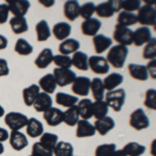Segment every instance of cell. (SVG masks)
Instances as JSON below:
<instances>
[{"mask_svg": "<svg viewBox=\"0 0 156 156\" xmlns=\"http://www.w3.org/2000/svg\"><path fill=\"white\" fill-rule=\"evenodd\" d=\"M128 48L122 45H115L110 47L107 53L106 60L115 69H122L124 67L125 60L128 56Z\"/></svg>", "mask_w": 156, "mask_h": 156, "instance_id": "1", "label": "cell"}, {"mask_svg": "<svg viewBox=\"0 0 156 156\" xmlns=\"http://www.w3.org/2000/svg\"><path fill=\"white\" fill-rule=\"evenodd\" d=\"M125 99H126V93H125L124 89L110 90L105 96V102H106L107 106L114 109L115 112H121L125 103Z\"/></svg>", "mask_w": 156, "mask_h": 156, "instance_id": "2", "label": "cell"}, {"mask_svg": "<svg viewBox=\"0 0 156 156\" xmlns=\"http://www.w3.org/2000/svg\"><path fill=\"white\" fill-rule=\"evenodd\" d=\"M27 122H28V118L24 114L17 112H9L4 118V123L12 131H19L20 129L26 126Z\"/></svg>", "mask_w": 156, "mask_h": 156, "instance_id": "3", "label": "cell"}, {"mask_svg": "<svg viewBox=\"0 0 156 156\" xmlns=\"http://www.w3.org/2000/svg\"><path fill=\"white\" fill-rule=\"evenodd\" d=\"M137 22H140L143 26H155L156 23V11L152 5L145 4L140 6L137 11Z\"/></svg>", "mask_w": 156, "mask_h": 156, "instance_id": "4", "label": "cell"}, {"mask_svg": "<svg viewBox=\"0 0 156 156\" xmlns=\"http://www.w3.org/2000/svg\"><path fill=\"white\" fill-rule=\"evenodd\" d=\"M129 125L133 129L140 131V130L147 129L150 126V121L148 115H146L144 109L137 108L134 112H131L129 117Z\"/></svg>", "mask_w": 156, "mask_h": 156, "instance_id": "5", "label": "cell"}, {"mask_svg": "<svg viewBox=\"0 0 156 156\" xmlns=\"http://www.w3.org/2000/svg\"><path fill=\"white\" fill-rule=\"evenodd\" d=\"M114 40L118 45H122V46H129L133 43V31L129 27H125L122 25L117 24L114 30Z\"/></svg>", "mask_w": 156, "mask_h": 156, "instance_id": "6", "label": "cell"}, {"mask_svg": "<svg viewBox=\"0 0 156 156\" xmlns=\"http://www.w3.org/2000/svg\"><path fill=\"white\" fill-rule=\"evenodd\" d=\"M89 68L93 73L98 75H104L109 72V64L105 57L100 55H93L89 57Z\"/></svg>", "mask_w": 156, "mask_h": 156, "instance_id": "7", "label": "cell"}, {"mask_svg": "<svg viewBox=\"0 0 156 156\" xmlns=\"http://www.w3.org/2000/svg\"><path fill=\"white\" fill-rule=\"evenodd\" d=\"M53 76L56 82V85L64 87L68 84L73 83V81L76 78V74L70 69H59L55 68L53 70Z\"/></svg>", "mask_w": 156, "mask_h": 156, "instance_id": "8", "label": "cell"}, {"mask_svg": "<svg viewBox=\"0 0 156 156\" xmlns=\"http://www.w3.org/2000/svg\"><path fill=\"white\" fill-rule=\"evenodd\" d=\"M119 1H105L96 5L95 12L101 18H110L115 15V12L120 11Z\"/></svg>", "mask_w": 156, "mask_h": 156, "instance_id": "9", "label": "cell"}, {"mask_svg": "<svg viewBox=\"0 0 156 156\" xmlns=\"http://www.w3.org/2000/svg\"><path fill=\"white\" fill-rule=\"evenodd\" d=\"M90 89V79L85 76L76 77L72 83V92L77 96L87 97Z\"/></svg>", "mask_w": 156, "mask_h": 156, "instance_id": "10", "label": "cell"}, {"mask_svg": "<svg viewBox=\"0 0 156 156\" xmlns=\"http://www.w3.org/2000/svg\"><path fill=\"white\" fill-rule=\"evenodd\" d=\"M6 4L15 17H24L30 7V2L27 0H7Z\"/></svg>", "mask_w": 156, "mask_h": 156, "instance_id": "11", "label": "cell"}, {"mask_svg": "<svg viewBox=\"0 0 156 156\" xmlns=\"http://www.w3.org/2000/svg\"><path fill=\"white\" fill-rule=\"evenodd\" d=\"M43 118L49 126H58L59 124L64 122V112H62L56 107H51L47 112H43Z\"/></svg>", "mask_w": 156, "mask_h": 156, "instance_id": "12", "label": "cell"}, {"mask_svg": "<svg viewBox=\"0 0 156 156\" xmlns=\"http://www.w3.org/2000/svg\"><path fill=\"white\" fill-rule=\"evenodd\" d=\"M102 24L101 21L97 18H90L84 20L81 24V31L84 36L87 37H95L98 34V31L101 28Z\"/></svg>", "mask_w": 156, "mask_h": 156, "instance_id": "13", "label": "cell"}, {"mask_svg": "<svg viewBox=\"0 0 156 156\" xmlns=\"http://www.w3.org/2000/svg\"><path fill=\"white\" fill-rule=\"evenodd\" d=\"M152 39V32L149 27H138L133 31V43L136 47H140L143 45H146L150 40Z\"/></svg>", "mask_w": 156, "mask_h": 156, "instance_id": "14", "label": "cell"}, {"mask_svg": "<svg viewBox=\"0 0 156 156\" xmlns=\"http://www.w3.org/2000/svg\"><path fill=\"white\" fill-rule=\"evenodd\" d=\"M9 145L15 151H22L28 146L26 135L20 131H12L9 134Z\"/></svg>", "mask_w": 156, "mask_h": 156, "instance_id": "15", "label": "cell"}, {"mask_svg": "<svg viewBox=\"0 0 156 156\" xmlns=\"http://www.w3.org/2000/svg\"><path fill=\"white\" fill-rule=\"evenodd\" d=\"M52 98L49 94H46V93H40L37 95L36 101L34 103V110L37 112H45L49 109V108L52 107Z\"/></svg>", "mask_w": 156, "mask_h": 156, "instance_id": "16", "label": "cell"}, {"mask_svg": "<svg viewBox=\"0 0 156 156\" xmlns=\"http://www.w3.org/2000/svg\"><path fill=\"white\" fill-rule=\"evenodd\" d=\"M93 45L96 53L101 54L112 47V40L104 34H96L95 37H93Z\"/></svg>", "mask_w": 156, "mask_h": 156, "instance_id": "17", "label": "cell"}, {"mask_svg": "<svg viewBox=\"0 0 156 156\" xmlns=\"http://www.w3.org/2000/svg\"><path fill=\"white\" fill-rule=\"evenodd\" d=\"M76 125H77L76 137H79V138L90 137L96 134V129H95L94 125L90 124L89 121L79 120Z\"/></svg>", "mask_w": 156, "mask_h": 156, "instance_id": "18", "label": "cell"}, {"mask_svg": "<svg viewBox=\"0 0 156 156\" xmlns=\"http://www.w3.org/2000/svg\"><path fill=\"white\" fill-rule=\"evenodd\" d=\"M71 31L72 26L67 22H58L52 28V34H53L54 37L62 42L69 37V36L71 34Z\"/></svg>", "mask_w": 156, "mask_h": 156, "instance_id": "19", "label": "cell"}, {"mask_svg": "<svg viewBox=\"0 0 156 156\" xmlns=\"http://www.w3.org/2000/svg\"><path fill=\"white\" fill-rule=\"evenodd\" d=\"M115 126V123L112 118L110 117H104L102 119L96 120L94 124V127L96 129V132H98L101 135H106L110 130H112Z\"/></svg>", "mask_w": 156, "mask_h": 156, "instance_id": "20", "label": "cell"}, {"mask_svg": "<svg viewBox=\"0 0 156 156\" xmlns=\"http://www.w3.org/2000/svg\"><path fill=\"white\" fill-rule=\"evenodd\" d=\"M26 133L27 135L32 138L39 137L44 133V126L42 122L36 118H29L26 124Z\"/></svg>", "mask_w": 156, "mask_h": 156, "instance_id": "21", "label": "cell"}, {"mask_svg": "<svg viewBox=\"0 0 156 156\" xmlns=\"http://www.w3.org/2000/svg\"><path fill=\"white\" fill-rule=\"evenodd\" d=\"M80 5L76 0H69L64 4V15L69 21H75L79 17Z\"/></svg>", "mask_w": 156, "mask_h": 156, "instance_id": "22", "label": "cell"}, {"mask_svg": "<svg viewBox=\"0 0 156 156\" xmlns=\"http://www.w3.org/2000/svg\"><path fill=\"white\" fill-rule=\"evenodd\" d=\"M53 52L50 48L43 49L37 57L34 60V65L39 68V69H46L47 67L53 62Z\"/></svg>", "mask_w": 156, "mask_h": 156, "instance_id": "23", "label": "cell"}, {"mask_svg": "<svg viewBox=\"0 0 156 156\" xmlns=\"http://www.w3.org/2000/svg\"><path fill=\"white\" fill-rule=\"evenodd\" d=\"M128 72L130 76L135 80L140 81H146L149 78L148 71L146 69V66L143 65H136V64H129L128 65Z\"/></svg>", "mask_w": 156, "mask_h": 156, "instance_id": "24", "label": "cell"}, {"mask_svg": "<svg viewBox=\"0 0 156 156\" xmlns=\"http://www.w3.org/2000/svg\"><path fill=\"white\" fill-rule=\"evenodd\" d=\"M80 48V43L75 39H67L62 41L58 46V51L62 55H68L75 53Z\"/></svg>", "mask_w": 156, "mask_h": 156, "instance_id": "25", "label": "cell"}, {"mask_svg": "<svg viewBox=\"0 0 156 156\" xmlns=\"http://www.w3.org/2000/svg\"><path fill=\"white\" fill-rule=\"evenodd\" d=\"M79 117L82 118V120H90L93 117V101L90 99H82L78 101L77 104Z\"/></svg>", "mask_w": 156, "mask_h": 156, "instance_id": "26", "label": "cell"}, {"mask_svg": "<svg viewBox=\"0 0 156 156\" xmlns=\"http://www.w3.org/2000/svg\"><path fill=\"white\" fill-rule=\"evenodd\" d=\"M123 80H124V77H123L122 74H119V73H110L103 80L104 90H108V92L115 90L120 84H122Z\"/></svg>", "mask_w": 156, "mask_h": 156, "instance_id": "27", "label": "cell"}, {"mask_svg": "<svg viewBox=\"0 0 156 156\" xmlns=\"http://www.w3.org/2000/svg\"><path fill=\"white\" fill-rule=\"evenodd\" d=\"M23 94L24 104L26 106H32L34 101H36L37 95L40 94V87L37 84H31L28 87H25L22 92Z\"/></svg>", "mask_w": 156, "mask_h": 156, "instance_id": "28", "label": "cell"}, {"mask_svg": "<svg viewBox=\"0 0 156 156\" xmlns=\"http://www.w3.org/2000/svg\"><path fill=\"white\" fill-rule=\"evenodd\" d=\"M56 82H55L52 73H48L39 80V87L44 90V93H46V94H52L56 89Z\"/></svg>", "mask_w": 156, "mask_h": 156, "instance_id": "29", "label": "cell"}, {"mask_svg": "<svg viewBox=\"0 0 156 156\" xmlns=\"http://www.w3.org/2000/svg\"><path fill=\"white\" fill-rule=\"evenodd\" d=\"M72 66L77 68L80 71H87L89 70V56L81 51H77L72 56Z\"/></svg>", "mask_w": 156, "mask_h": 156, "instance_id": "30", "label": "cell"}, {"mask_svg": "<svg viewBox=\"0 0 156 156\" xmlns=\"http://www.w3.org/2000/svg\"><path fill=\"white\" fill-rule=\"evenodd\" d=\"M9 26L15 34H24L28 30V23L24 17H14L9 21Z\"/></svg>", "mask_w": 156, "mask_h": 156, "instance_id": "31", "label": "cell"}, {"mask_svg": "<svg viewBox=\"0 0 156 156\" xmlns=\"http://www.w3.org/2000/svg\"><path fill=\"white\" fill-rule=\"evenodd\" d=\"M90 90H92V95L96 101H103L105 90H104V85H103L102 79L96 77L93 80H90Z\"/></svg>", "mask_w": 156, "mask_h": 156, "instance_id": "32", "label": "cell"}, {"mask_svg": "<svg viewBox=\"0 0 156 156\" xmlns=\"http://www.w3.org/2000/svg\"><path fill=\"white\" fill-rule=\"evenodd\" d=\"M36 34L39 42H45L51 37V30H50L47 21L41 20V21L37 22V24L36 25Z\"/></svg>", "mask_w": 156, "mask_h": 156, "instance_id": "33", "label": "cell"}, {"mask_svg": "<svg viewBox=\"0 0 156 156\" xmlns=\"http://www.w3.org/2000/svg\"><path fill=\"white\" fill-rule=\"evenodd\" d=\"M55 101L58 105L64 107H72L76 105V103L79 101L76 96H72V95L66 94V93H57L55 96Z\"/></svg>", "mask_w": 156, "mask_h": 156, "instance_id": "34", "label": "cell"}, {"mask_svg": "<svg viewBox=\"0 0 156 156\" xmlns=\"http://www.w3.org/2000/svg\"><path fill=\"white\" fill-rule=\"evenodd\" d=\"M122 151L127 156H142L143 154H145L146 147L144 145H140L136 142H131L125 145Z\"/></svg>", "mask_w": 156, "mask_h": 156, "instance_id": "35", "label": "cell"}, {"mask_svg": "<svg viewBox=\"0 0 156 156\" xmlns=\"http://www.w3.org/2000/svg\"><path fill=\"white\" fill-rule=\"evenodd\" d=\"M39 143L44 148H46V149H48L50 151H53L55 146H56V144L58 143V136L51 132H44L41 135V138H40Z\"/></svg>", "mask_w": 156, "mask_h": 156, "instance_id": "36", "label": "cell"}, {"mask_svg": "<svg viewBox=\"0 0 156 156\" xmlns=\"http://www.w3.org/2000/svg\"><path fill=\"white\" fill-rule=\"evenodd\" d=\"M79 112H78L77 105L69 107L66 112H64V123H66L68 126L72 127L78 123L79 121Z\"/></svg>", "mask_w": 156, "mask_h": 156, "instance_id": "37", "label": "cell"}, {"mask_svg": "<svg viewBox=\"0 0 156 156\" xmlns=\"http://www.w3.org/2000/svg\"><path fill=\"white\" fill-rule=\"evenodd\" d=\"M117 22L119 25H122V26H131V25L137 23V18L136 15L133 14V12H120L119 15H118L117 18Z\"/></svg>", "mask_w": 156, "mask_h": 156, "instance_id": "38", "label": "cell"}, {"mask_svg": "<svg viewBox=\"0 0 156 156\" xmlns=\"http://www.w3.org/2000/svg\"><path fill=\"white\" fill-rule=\"evenodd\" d=\"M74 148L70 143L58 142L53 150V154L55 156H73Z\"/></svg>", "mask_w": 156, "mask_h": 156, "instance_id": "39", "label": "cell"}, {"mask_svg": "<svg viewBox=\"0 0 156 156\" xmlns=\"http://www.w3.org/2000/svg\"><path fill=\"white\" fill-rule=\"evenodd\" d=\"M108 107L105 101H95L93 102V115L96 120L106 117L108 112Z\"/></svg>", "mask_w": 156, "mask_h": 156, "instance_id": "40", "label": "cell"}, {"mask_svg": "<svg viewBox=\"0 0 156 156\" xmlns=\"http://www.w3.org/2000/svg\"><path fill=\"white\" fill-rule=\"evenodd\" d=\"M15 51L19 55L26 56V55H29L32 53L34 47H32L25 39H19L18 41L16 42V45H15Z\"/></svg>", "mask_w": 156, "mask_h": 156, "instance_id": "41", "label": "cell"}, {"mask_svg": "<svg viewBox=\"0 0 156 156\" xmlns=\"http://www.w3.org/2000/svg\"><path fill=\"white\" fill-rule=\"evenodd\" d=\"M143 57L145 59H155L156 57V39L152 37L147 44L145 45L143 50Z\"/></svg>", "mask_w": 156, "mask_h": 156, "instance_id": "42", "label": "cell"}, {"mask_svg": "<svg viewBox=\"0 0 156 156\" xmlns=\"http://www.w3.org/2000/svg\"><path fill=\"white\" fill-rule=\"evenodd\" d=\"M115 150H117L115 144H102L96 148L95 156H110Z\"/></svg>", "mask_w": 156, "mask_h": 156, "instance_id": "43", "label": "cell"}, {"mask_svg": "<svg viewBox=\"0 0 156 156\" xmlns=\"http://www.w3.org/2000/svg\"><path fill=\"white\" fill-rule=\"evenodd\" d=\"M119 3H120V9H124V12H128L138 11V9L142 6V2L140 0H129V1L123 0V1H119Z\"/></svg>", "mask_w": 156, "mask_h": 156, "instance_id": "44", "label": "cell"}, {"mask_svg": "<svg viewBox=\"0 0 156 156\" xmlns=\"http://www.w3.org/2000/svg\"><path fill=\"white\" fill-rule=\"evenodd\" d=\"M53 62L59 69H70L72 66L71 57L68 55L57 54L53 56Z\"/></svg>", "mask_w": 156, "mask_h": 156, "instance_id": "45", "label": "cell"}, {"mask_svg": "<svg viewBox=\"0 0 156 156\" xmlns=\"http://www.w3.org/2000/svg\"><path fill=\"white\" fill-rule=\"evenodd\" d=\"M144 105L149 109L155 110L156 109V90L149 89L146 92Z\"/></svg>", "mask_w": 156, "mask_h": 156, "instance_id": "46", "label": "cell"}, {"mask_svg": "<svg viewBox=\"0 0 156 156\" xmlns=\"http://www.w3.org/2000/svg\"><path fill=\"white\" fill-rule=\"evenodd\" d=\"M95 9H96V5L94 4V2H87L83 5L80 6L79 16H81L84 20H87L92 18V16L95 12Z\"/></svg>", "mask_w": 156, "mask_h": 156, "instance_id": "47", "label": "cell"}, {"mask_svg": "<svg viewBox=\"0 0 156 156\" xmlns=\"http://www.w3.org/2000/svg\"><path fill=\"white\" fill-rule=\"evenodd\" d=\"M32 156H53V151H50L44 148L39 142L34 143L31 150Z\"/></svg>", "mask_w": 156, "mask_h": 156, "instance_id": "48", "label": "cell"}, {"mask_svg": "<svg viewBox=\"0 0 156 156\" xmlns=\"http://www.w3.org/2000/svg\"><path fill=\"white\" fill-rule=\"evenodd\" d=\"M9 6L6 3H1L0 4V24H4L9 20Z\"/></svg>", "mask_w": 156, "mask_h": 156, "instance_id": "49", "label": "cell"}, {"mask_svg": "<svg viewBox=\"0 0 156 156\" xmlns=\"http://www.w3.org/2000/svg\"><path fill=\"white\" fill-rule=\"evenodd\" d=\"M9 74V69L6 59L0 58V77L7 76Z\"/></svg>", "mask_w": 156, "mask_h": 156, "instance_id": "50", "label": "cell"}, {"mask_svg": "<svg viewBox=\"0 0 156 156\" xmlns=\"http://www.w3.org/2000/svg\"><path fill=\"white\" fill-rule=\"evenodd\" d=\"M155 68H156V60L155 59L150 60L149 64L146 66V69H147V71H148V75H150L153 79H155V78H156Z\"/></svg>", "mask_w": 156, "mask_h": 156, "instance_id": "51", "label": "cell"}, {"mask_svg": "<svg viewBox=\"0 0 156 156\" xmlns=\"http://www.w3.org/2000/svg\"><path fill=\"white\" fill-rule=\"evenodd\" d=\"M9 131H7L6 129H4V128L0 127V143L3 144V142L9 140Z\"/></svg>", "mask_w": 156, "mask_h": 156, "instance_id": "52", "label": "cell"}, {"mask_svg": "<svg viewBox=\"0 0 156 156\" xmlns=\"http://www.w3.org/2000/svg\"><path fill=\"white\" fill-rule=\"evenodd\" d=\"M7 39L4 36L0 34V50H3L7 47Z\"/></svg>", "mask_w": 156, "mask_h": 156, "instance_id": "53", "label": "cell"}, {"mask_svg": "<svg viewBox=\"0 0 156 156\" xmlns=\"http://www.w3.org/2000/svg\"><path fill=\"white\" fill-rule=\"evenodd\" d=\"M39 2H40L41 4H43L44 6H46V7H50V6L54 5V3H55V1H53V0H47V1H43V0H39Z\"/></svg>", "mask_w": 156, "mask_h": 156, "instance_id": "54", "label": "cell"}, {"mask_svg": "<svg viewBox=\"0 0 156 156\" xmlns=\"http://www.w3.org/2000/svg\"><path fill=\"white\" fill-rule=\"evenodd\" d=\"M110 156H127V155L125 154V153L123 152L122 150H115Z\"/></svg>", "mask_w": 156, "mask_h": 156, "instance_id": "55", "label": "cell"}, {"mask_svg": "<svg viewBox=\"0 0 156 156\" xmlns=\"http://www.w3.org/2000/svg\"><path fill=\"white\" fill-rule=\"evenodd\" d=\"M154 146H155V140L152 142V145H151V155L155 156V150H154Z\"/></svg>", "mask_w": 156, "mask_h": 156, "instance_id": "56", "label": "cell"}, {"mask_svg": "<svg viewBox=\"0 0 156 156\" xmlns=\"http://www.w3.org/2000/svg\"><path fill=\"white\" fill-rule=\"evenodd\" d=\"M4 114H5V110H4V108L0 105V118H2L4 115Z\"/></svg>", "mask_w": 156, "mask_h": 156, "instance_id": "57", "label": "cell"}, {"mask_svg": "<svg viewBox=\"0 0 156 156\" xmlns=\"http://www.w3.org/2000/svg\"><path fill=\"white\" fill-rule=\"evenodd\" d=\"M3 152H4V146L2 143H0V155H1Z\"/></svg>", "mask_w": 156, "mask_h": 156, "instance_id": "58", "label": "cell"}, {"mask_svg": "<svg viewBox=\"0 0 156 156\" xmlns=\"http://www.w3.org/2000/svg\"><path fill=\"white\" fill-rule=\"evenodd\" d=\"M29 156H32V155H29Z\"/></svg>", "mask_w": 156, "mask_h": 156, "instance_id": "59", "label": "cell"}]
</instances>
